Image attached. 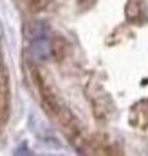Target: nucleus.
Segmentation results:
<instances>
[{
    "instance_id": "1",
    "label": "nucleus",
    "mask_w": 148,
    "mask_h": 156,
    "mask_svg": "<svg viewBox=\"0 0 148 156\" xmlns=\"http://www.w3.org/2000/svg\"><path fill=\"white\" fill-rule=\"evenodd\" d=\"M11 108V91L5 68L0 66V124H5Z\"/></svg>"
}]
</instances>
